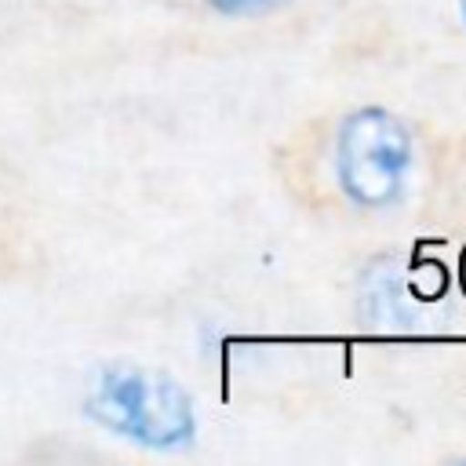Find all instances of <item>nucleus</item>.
<instances>
[{"mask_svg": "<svg viewBox=\"0 0 466 466\" xmlns=\"http://www.w3.org/2000/svg\"><path fill=\"white\" fill-rule=\"evenodd\" d=\"M84 411L102 430L157 451L186 448L197 433L189 393L167 371L142 364L102 368L87 386Z\"/></svg>", "mask_w": 466, "mask_h": 466, "instance_id": "nucleus-1", "label": "nucleus"}, {"mask_svg": "<svg viewBox=\"0 0 466 466\" xmlns=\"http://www.w3.org/2000/svg\"><path fill=\"white\" fill-rule=\"evenodd\" d=\"M411 171L408 127L379 106L350 113L335 138V175L342 193L360 208H390L400 200Z\"/></svg>", "mask_w": 466, "mask_h": 466, "instance_id": "nucleus-2", "label": "nucleus"}, {"mask_svg": "<svg viewBox=\"0 0 466 466\" xmlns=\"http://www.w3.org/2000/svg\"><path fill=\"white\" fill-rule=\"evenodd\" d=\"M215 11L222 15H248V11H262V7H273L280 0H208Z\"/></svg>", "mask_w": 466, "mask_h": 466, "instance_id": "nucleus-3", "label": "nucleus"}, {"mask_svg": "<svg viewBox=\"0 0 466 466\" xmlns=\"http://www.w3.org/2000/svg\"><path fill=\"white\" fill-rule=\"evenodd\" d=\"M459 7H462V18H466V0H459Z\"/></svg>", "mask_w": 466, "mask_h": 466, "instance_id": "nucleus-4", "label": "nucleus"}]
</instances>
